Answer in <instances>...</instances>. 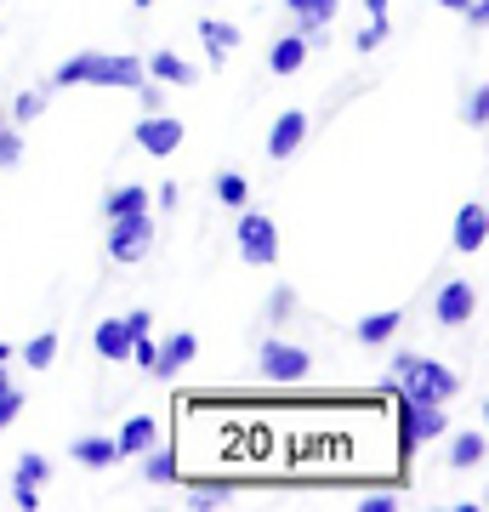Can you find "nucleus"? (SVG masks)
I'll return each mask as SVG.
<instances>
[{"mask_svg": "<svg viewBox=\"0 0 489 512\" xmlns=\"http://www.w3.org/2000/svg\"><path fill=\"white\" fill-rule=\"evenodd\" d=\"M461 120H467L472 131L489 126V86H472V92L461 97Z\"/></svg>", "mask_w": 489, "mask_h": 512, "instance_id": "29", "label": "nucleus"}, {"mask_svg": "<svg viewBox=\"0 0 489 512\" xmlns=\"http://www.w3.org/2000/svg\"><path fill=\"white\" fill-rule=\"evenodd\" d=\"M131 6H143V12H148V6H154V0H131Z\"/></svg>", "mask_w": 489, "mask_h": 512, "instance_id": "44", "label": "nucleus"}, {"mask_svg": "<svg viewBox=\"0 0 489 512\" xmlns=\"http://www.w3.org/2000/svg\"><path fill=\"white\" fill-rule=\"evenodd\" d=\"M364 18H387V0H364Z\"/></svg>", "mask_w": 489, "mask_h": 512, "instance_id": "39", "label": "nucleus"}, {"mask_svg": "<svg viewBox=\"0 0 489 512\" xmlns=\"http://www.w3.org/2000/svg\"><path fill=\"white\" fill-rule=\"evenodd\" d=\"M387 393H404L410 404H450L461 393V376L444 359H433V353H393Z\"/></svg>", "mask_w": 489, "mask_h": 512, "instance_id": "1", "label": "nucleus"}, {"mask_svg": "<svg viewBox=\"0 0 489 512\" xmlns=\"http://www.w3.org/2000/svg\"><path fill=\"white\" fill-rule=\"evenodd\" d=\"M302 143H308V114L285 109L279 120H273V131H268V160H290Z\"/></svg>", "mask_w": 489, "mask_h": 512, "instance_id": "10", "label": "nucleus"}, {"mask_svg": "<svg viewBox=\"0 0 489 512\" xmlns=\"http://www.w3.org/2000/svg\"><path fill=\"white\" fill-rule=\"evenodd\" d=\"M137 97H143V114H160L165 109V92L148 80V74H143V86H137Z\"/></svg>", "mask_w": 489, "mask_h": 512, "instance_id": "35", "label": "nucleus"}, {"mask_svg": "<svg viewBox=\"0 0 489 512\" xmlns=\"http://www.w3.org/2000/svg\"><path fill=\"white\" fill-rule=\"evenodd\" d=\"M131 137H137V148H143L148 160H171V154L182 148V137H188V131H182L177 114H165V109H160V114H143Z\"/></svg>", "mask_w": 489, "mask_h": 512, "instance_id": "6", "label": "nucleus"}, {"mask_svg": "<svg viewBox=\"0 0 489 512\" xmlns=\"http://www.w3.org/2000/svg\"><path fill=\"white\" fill-rule=\"evenodd\" d=\"M472 313H478V291H472L467 279H450V285L433 296V319H438L444 330H461Z\"/></svg>", "mask_w": 489, "mask_h": 512, "instance_id": "7", "label": "nucleus"}, {"mask_svg": "<svg viewBox=\"0 0 489 512\" xmlns=\"http://www.w3.org/2000/svg\"><path fill=\"white\" fill-rule=\"evenodd\" d=\"M290 313H296V291H290V285H273L268 302H262V319L279 330V325H290Z\"/></svg>", "mask_w": 489, "mask_h": 512, "instance_id": "25", "label": "nucleus"}, {"mask_svg": "<svg viewBox=\"0 0 489 512\" xmlns=\"http://www.w3.org/2000/svg\"><path fill=\"white\" fill-rule=\"evenodd\" d=\"M63 86H97V92H137L143 86V57L131 52H74L63 69H57L52 92Z\"/></svg>", "mask_w": 489, "mask_h": 512, "instance_id": "2", "label": "nucleus"}, {"mask_svg": "<svg viewBox=\"0 0 489 512\" xmlns=\"http://www.w3.org/2000/svg\"><path fill=\"white\" fill-rule=\"evenodd\" d=\"M91 348L103 353L109 365H126V359H131V330L120 325V319H103V325L91 330Z\"/></svg>", "mask_w": 489, "mask_h": 512, "instance_id": "15", "label": "nucleus"}, {"mask_svg": "<svg viewBox=\"0 0 489 512\" xmlns=\"http://www.w3.org/2000/svg\"><path fill=\"white\" fill-rule=\"evenodd\" d=\"M302 6H308V0H285V12H302Z\"/></svg>", "mask_w": 489, "mask_h": 512, "instance_id": "42", "label": "nucleus"}, {"mask_svg": "<svg viewBox=\"0 0 489 512\" xmlns=\"http://www.w3.org/2000/svg\"><path fill=\"white\" fill-rule=\"evenodd\" d=\"M330 18H336V0H308V6H302V12H296V29H302V35H319V29H330Z\"/></svg>", "mask_w": 489, "mask_h": 512, "instance_id": "26", "label": "nucleus"}, {"mask_svg": "<svg viewBox=\"0 0 489 512\" xmlns=\"http://www.w3.org/2000/svg\"><path fill=\"white\" fill-rule=\"evenodd\" d=\"M23 160V126H12L6 114H0V171H12Z\"/></svg>", "mask_w": 489, "mask_h": 512, "instance_id": "28", "label": "nucleus"}, {"mask_svg": "<svg viewBox=\"0 0 489 512\" xmlns=\"http://www.w3.org/2000/svg\"><path fill=\"white\" fill-rule=\"evenodd\" d=\"M143 74L148 80H160V86H194V80H200V69H194L188 57H177V52H154L143 63Z\"/></svg>", "mask_w": 489, "mask_h": 512, "instance_id": "12", "label": "nucleus"}, {"mask_svg": "<svg viewBox=\"0 0 489 512\" xmlns=\"http://www.w3.org/2000/svg\"><path fill=\"white\" fill-rule=\"evenodd\" d=\"M120 325H126V330H131V342H137V336H148V330H154V313H148V308H137V313H126Z\"/></svg>", "mask_w": 489, "mask_h": 512, "instance_id": "36", "label": "nucleus"}, {"mask_svg": "<svg viewBox=\"0 0 489 512\" xmlns=\"http://www.w3.org/2000/svg\"><path fill=\"white\" fill-rule=\"evenodd\" d=\"M148 444H160V421L148 416V410H137V416H126V427L114 433V450H120V456H143Z\"/></svg>", "mask_w": 489, "mask_h": 512, "instance_id": "11", "label": "nucleus"}, {"mask_svg": "<svg viewBox=\"0 0 489 512\" xmlns=\"http://www.w3.org/2000/svg\"><path fill=\"white\" fill-rule=\"evenodd\" d=\"M0 365H12V348H6V342H0Z\"/></svg>", "mask_w": 489, "mask_h": 512, "instance_id": "41", "label": "nucleus"}, {"mask_svg": "<svg viewBox=\"0 0 489 512\" xmlns=\"http://www.w3.org/2000/svg\"><path fill=\"white\" fill-rule=\"evenodd\" d=\"M234 490H239L234 478H194V484H188V495H194V507H200V512L222 507V501H228Z\"/></svg>", "mask_w": 489, "mask_h": 512, "instance_id": "23", "label": "nucleus"}, {"mask_svg": "<svg viewBox=\"0 0 489 512\" xmlns=\"http://www.w3.org/2000/svg\"><path fill=\"white\" fill-rule=\"evenodd\" d=\"M154 251V217L148 211H131V217L109 222V256L114 262H143Z\"/></svg>", "mask_w": 489, "mask_h": 512, "instance_id": "5", "label": "nucleus"}, {"mask_svg": "<svg viewBox=\"0 0 489 512\" xmlns=\"http://www.w3.org/2000/svg\"><path fill=\"white\" fill-rule=\"evenodd\" d=\"M131 211H148V183H126V188H114V194H103V222L131 217Z\"/></svg>", "mask_w": 489, "mask_h": 512, "instance_id": "20", "label": "nucleus"}, {"mask_svg": "<svg viewBox=\"0 0 489 512\" xmlns=\"http://www.w3.org/2000/svg\"><path fill=\"white\" fill-rule=\"evenodd\" d=\"M399 325H404V313L381 308V313H364L359 325H353V336H359L364 348H387V342H393V336H399Z\"/></svg>", "mask_w": 489, "mask_h": 512, "instance_id": "14", "label": "nucleus"}, {"mask_svg": "<svg viewBox=\"0 0 489 512\" xmlns=\"http://www.w3.org/2000/svg\"><path fill=\"white\" fill-rule=\"evenodd\" d=\"M211 194H217V205L239 211V205L251 200V177H245V171H217V183H211Z\"/></svg>", "mask_w": 489, "mask_h": 512, "instance_id": "21", "label": "nucleus"}, {"mask_svg": "<svg viewBox=\"0 0 489 512\" xmlns=\"http://www.w3.org/2000/svg\"><path fill=\"white\" fill-rule=\"evenodd\" d=\"M69 456L80 461V467H91V473H97V467H114V461H120V450H114V439H103V433H86V439L69 444Z\"/></svg>", "mask_w": 489, "mask_h": 512, "instance_id": "18", "label": "nucleus"}, {"mask_svg": "<svg viewBox=\"0 0 489 512\" xmlns=\"http://www.w3.org/2000/svg\"><path fill=\"white\" fill-rule=\"evenodd\" d=\"M18 359H23L29 370H52V359H57V336H52V330H46V336H29Z\"/></svg>", "mask_w": 489, "mask_h": 512, "instance_id": "27", "label": "nucleus"}, {"mask_svg": "<svg viewBox=\"0 0 489 512\" xmlns=\"http://www.w3.org/2000/svg\"><path fill=\"white\" fill-rule=\"evenodd\" d=\"M308 52H313V46H308V35L296 29V35L273 40V52H268V69H273V74H285V80H290V74H302V63H308Z\"/></svg>", "mask_w": 489, "mask_h": 512, "instance_id": "13", "label": "nucleus"}, {"mask_svg": "<svg viewBox=\"0 0 489 512\" xmlns=\"http://www.w3.org/2000/svg\"><path fill=\"white\" fill-rule=\"evenodd\" d=\"M200 40H205V57H211V63H228V57H234V46H239V23H222V18H205L200 23Z\"/></svg>", "mask_w": 489, "mask_h": 512, "instance_id": "16", "label": "nucleus"}, {"mask_svg": "<svg viewBox=\"0 0 489 512\" xmlns=\"http://www.w3.org/2000/svg\"><path fill=\"white\" fill-rule=\"evenodd\" d=\"M12 501H18L23 512H35L40 507V484H18V478H12Z\"/></svg>", "mask_w": 489, "mask_h": 512, "instance_id": "37", "label": "nucleus"}, {"mask_svg": "<svg viewBox=\"0 0 489 512\" xmlns=\"http://www.w3.org/2000/svg\"><path fill=\"white\" fill-rule=\"evenodd\" d=\"M154 205H160V211H177V205H182V188H177V183H160V194H154Z\"/></svg>", "mask_w": 489, "mask_h": 512, "instance_id": "38", "label": "nucleus"}, {"mask_svg": "<svg viewBox=\"0 0 489 512\" xmlns=\"http://www.w3.org/2000/svg\"><path fill=\"white\" fill-rule=\"evenodd\" d=\"M143 478L154 484V490H165V484H177V478H182L177 450H165V444H148V450H143Z\"/></svg>", "mask_w": 489, "mask_h": 512, "instance_id": "17", "label": "nucleus"}, {"mask_svg": "<svg viewBox=\"0 0 489 512\" xmlns=\"http://www.w3.org/2000/svg\"><path fill=\"white\" fill-rule=\"evenodd\" d=\"M444 433H450V410H444V404H416V439L433 444V439H444Z\"/></svg>", "mask_w": 489, "mask_h": 512, "instance_id": "24", "label": "nucleus"}, {"mask_svg": "<svg viewBox=\"0 0 489 512\" xmlns=\"http://www.w3.org/2000/svg\"><path fill=\"white\" fill-rule=\"evenodd\" d=\"M256 370H262V382H273V387H296V382L313 376V353L285 342V336H268V342L256 348Z\"/></svg>", "mask_w": 489, "mask_h": 512, "instance_id": "3", "label": "nucleus"}, {"mask_svg": "<svg viewBox=\"0 0 489 512\" xmlns=\"http://www.w3.org/2000/svg\"><path fill=\"white\" fill-rule=\"evenodd\" d=\"M194 359H200V336H194V330H177V336H165V342H160V359H154L148 376L171 382V376H177L182 365H194Z\"/></svg>", "mask_w": 489, "mask_h": 512, "instance_id": "9", "label": "nucleus"}, {"mask_svg": "<svg viewBox=\"0 0 489 512\" xmlns=\"http://www.w3.org/2000/svg\"><path fill=\"white\" fill-rule=\"evenodd\" d=\"M438 6H450V12H461V6H467V0H438Z\"/></svg>", "mask_w": 489, "mask_h": 512, "instance_id": "40", "label": "nucleus"}, {"mask_svg": "<svg viewBox=\"0 0 489 512\" xmlns=\"http://www.w3.org/2000/svg\"><path fill=\"white\" fill-rule=\"evenodd\" d=\"M353 507H359V512H399V495H393V490H370L364 501H353Z\"/></svg>", "mask_w": 489, "mask_h": 512, "instance_id": "34", "label": "nucleus"}, {"mask_svg": "<svg viewBox=\"0 0 489 512\" xmlns=\"http://www.w3.org/2000/svg\"><path fill=\"white\" fill-rule=\"evenodd\" d=\"M484 239H489V211H484V200H467L461 211H455L450 245H455L461 256H478V251H484Z\"/></svg>", "mask_w": 489, "mask_h": 512, "instance_id": "8", "label": "nucleus"}, {"mask_svg": "<svg viewBox=\"0 0 489 512\" xmlns=\"http://www.w3.org/2000/svg\"><path fill=\"white\" fill-rule=\"evenodd\" d=\"M0 382H12V370H6V365H0Z\"/></svg>", "mask_w": 489, "mask_h": 512, "instance_id": "43", "label": "nucleus"}, {"mask_svg": "<svg viewBox=\"0 0 489 512\" xmlns=\"http://www.w3.org/2000/svg\"><path fill=\"white\" fill-rule=\"evenodd\" d=\"M18 416H23V387L0 382V427H12Z\"/></svg>", "mask_w": 489, "mask_h": 512, "instance_id": "33", "label": "nucleus"}, {"mask_svg": "<svg viewBox=\"0 0 489 512\" xmlns=\"http://www.w3.org/2000/svg\"><path fill=\"white\" fill-rule=\"evenodd\" d=\"M484 450H489V439L478 433V427H467V433H455V439H450V456H444V461H450L455 473H467V467L484 461Z\"/></svg>", "mask_w": 489, "mask_h": 512, "instance_id": "19", "label": "nucleus"}, {"mask_svg": "<svg viewBox=\"0 0 489 512\" xmlns=\"http://www.w3.org/2000/svg\"><path fill=\"white\" fill-rule=\"evenodd\" d=\"M12 478H18V484H46V478H52V461L40 456V450H23L18 473H12Z\"/></svg>", "mask_w": 489, "mask_h": 512, "instance_id": "30", "label": "nucleus"}, {"mask_svg": "<svg viewBox=\"0 0 489 512\" xmlns=\"http://www.w3.org/2000/svg\"><path fill=\"white\" fill-rule=\"evenodd\" d=\"M40 114H46V92H23L18 103H12V126H29Z\"/></svg>", "mask_w": 489, "mask_h": 512, "instance_id": "31", "label": "nucleus"}, {"mask_svg": "<svg viewBox=\"0 0 489 512\" xmlns=\"http://www.w3.org/2000/svg\"><path fill=\"white\" fill-rule=\"evenodd\" d=\"M393 399H399V467H410L416 450H421V439H416V404L404 399V393H393Z\"/></svg>", "mask_w": 489, "mask_h": 512, "instance_id": "22", "label": "nucleus"}, {"mask_svg": "<svg viewBox=\"0 0 489 512\" xmlns=\"http://www.w3.org/2000/svg\"><path fill=\"white\" fill-rule=\"evenodd\" d=\"M234 239H239V256H245L251 268H273V262H279V228H273V217H262V211H245V205H239Z\"/></svg>", "mask_w": 489, "mask_h": 512, "instance_id": "4", "label": "nucleus"}, {"mask_svg": "<svg viewBox=\"0 0 489 512\" xmlns=\"http://www.w3.org/2000/svg\"><path fill=\"white\" fill-rule=\"evenodd\" d=\"M387 35H393V23L387 18H370L359 29V40H353V46H359V52H376V46H387Z\"/></svg>", "mask_w": 489, "mask_h": 512, "instance_id": "32", "label": "nucleus"}]
</instances>
